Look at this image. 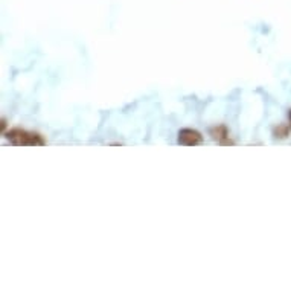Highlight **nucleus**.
<instances>
[{
    "instance_id": "obj_1",
    "label": "nucleus",
    "mask_w": 291,
    "mask_h": 291,
    "mask_svg": "<svg viewBox=\"0 0 291 291\" xmlns=\"http://www.w3.org/2000/svg\"><path fill=\"white\" fill-rule=\"evenodd\" d=\"M5 137L15 147H43V145H46V139L40 133L29 131L20 127L8 130L5 133Z\"/></svg>"
},
{
    "instance_id": "obj_2",
    "label": "nucleus",
    "mask_w": 291,
    "mask_h": 291,
    "mask_svg": "<svg viewBox=\"0 0 291 291\" xmlns=\"http://www.w3.org/2000/svg\"><path fill=\"white\" fill-rule=\"evenodd\" d=\"M177 142L186 147H195V145L203 143V136L194 128H182L177 134Z\"/></svg>"
},
{
    "instance_id": "obj_3",
    "label": "nucleus",
    "mask_w": 291,
    "mask_h": 291,
    "mask_svg": "<svg viewBox=\"0 0 291 291\" xmlns=\"http://www.w3.org/2000/svg\"><path fill=\"white\" fill-rule=\"evenodd\" d=\"M209 134L212 136V139L220 143V145H235V142L230 139V133H229V128L223 124L220 125H215L209 130Z\"/></svg>"
},
{
    "instance_id": "obj_4",
    "label": "nucleus",
    "mask_w": 291,
    "mask_h": 291,
    "mask_svg": "<svg viewBox=\"0 0 291 291\" xmlns=\"http://www.w3.org/2000/svg\"><path fill=\"white\" fill-rule=\"evenodd\" d=\"M290 125L287 124H279L278 127L273 128V136L275 139H287L290 136Z\"/></svg>"
},
{
    "instance_id": "obj_5",
    "label": "nucleus",
    "mask_w": 291,
    "mask_h": 291,
    "mask_svg": "<svg viewBox=\"0 0 291 291\" xmlns=\"http://www.w3.org/2000/svg\"><path fill=\"white\" fill-rule=\"evenodd\" d=\"M288 125H290V128H291V110H288Z\"/></svg>"
}]
</instances>
